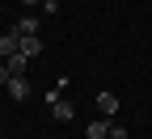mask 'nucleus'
<instances>
[{
	"instance_id": "1",
	"label": "nucleus",
	"mask_w": 152,
	"mask_h": 139,
	"mask_svg": "<svg viewBox=\"0 0 152 139\" xmlns=\"http://www.w3.org/2000/svg\"><path fill=\"white\" fill-rule=\"evenodd\" d=\"M51 114L59 118V122H72V118H76V106H72V101H64V97H59V89L51 93Z\"/></svg>"
},
{
	"instance_id": "2",
	"label": "nucleus",
	"mask_w": 152,
	"mask_h": 139,
	"mask_svg": "<svg viewBox=\"0 0 152 139\" xmlns=\"http://www.w3.org/2000/svg\"><path fill=\"white\" fill-rule=\"evenodd\" d=\"M17 51H21V34H17V30H9V34H0V55H17Z\"/></svg>"
},
{
	"instance_id": "3",
	"label": "nucleus",
	"mask_w": 152,
	"mask_h": 139,
	"mask_svg": "<svg viewBox=\"0 0 152 139\" xmlns=\"http://www.w3.org/2000/svg\"><path fill=\"white\" fill-rule=\"evenodd\" d=\"M4 89H9V97H13V101H26V97H30V80H26V76H13Z\"/></svg>"
},
{
	"instance_id": "4",
	"label": "nucleus",
	"mask_w": 152,
	"mask_h": 139,
	"mask_svg": "<svg viewBox=\"0 0 152 139\" xmlns=\"http://www.w3.org/2000/svg\"><path fill=\"white\" fill-rule=\"evenodd\" d=\"M97 110H102V118H114L118 114V97L114 93H97Z\"/></svg>"
},
{
	"instance_id": "5",
	"label": "nucleus",
	"mask_w": 152,
	"mask_h": 139,
	"mask_svg": "<svg viewBox=\"0 0 152 139\" xmlns=\"http://www.w3.org/2000/svg\"><path fill=\"white\" fill-rule=\"evenodd\" d=\"M85 139H110V118H93L89 131H85Z\"/></svg>"
},
{
	"instance_id": "6",
	"label": "nucleus",
	"mask_w": 152,
	"mask_h": 139,
	"mask_svg": "<svg viewBox=\"0 0 152 139\" xmlns=\"http://www.w3.org/2000/svg\"><path fill=\"white\" fill-rule=\"evenodd\" d=\"M38 25H42V17H34V13H26L21 21H17V34H21V38H30V34H38Z\"/></svg>"
},
{
	"instance_id": "7",
	"label": "nucleus",
	"mask_w": 152,
	"mask_h": 139,
	"mask_svg": "<svg viewBox=\"0 0 152 139\" xmlns=\"http://www.w3.org/2000/svg\"><path fill=\"white\" fill-rule=\"evenodd\" d=\"M21 55H26V59H34V55H42V38H38V34L21 38Z\"/></svg>"
},
{
	"instance_id": "8",
	"label": "nucleus",
	"mask_w": 152,
	"mask_h": 139,
	"mask_svg": "<svg viewBox=\"0 0 152 139\" xmlns=\"http://www.w3.org/2000/svg\"><path fill=\"white\" fill-rule=\"evenodd\" d=\"M4 63H9V72H13V76H26V55H21V51H17V55H9Z\"/></svg>"
},
{
	"instance_id": "9",
	"label": "nucleus",
	"mask_w": 152,
	"mask_h": 139,
	"mask_svg": "<svg viewBox=\"0 0 152 139\" xmlns=\"http://www.w3.org/2000/svg\"><path fill=\"white\" fill-rule=\"evenodd\" d=\"M110 139H127V127H118V122H110Z\"/></svg>"
},
{
	"instance_id": "10",
	"label": "nucleus",
	"mask_w": 152,
	"mask_h": 139,
	"mask_svg": "<svg viewBox=\"0 0 152 139\" xmlns=\"http://www.w3.org/2000/svg\"><path fill=\"white\" fill-rule=\"evenodd\" d=\"M13 80V72H9V63H0V84H9Z\"/></svg>"
},
{
	"instance_id": "11",
	"label": "nucleus",
	"mask_w": 152,
	"mask_h": 139,
	"mask_svg": "<svg viewBox=\"0 0 152 139\" xmlns=\"http://www.w3.org/2000/svg\"><path fill=\"white\" fill-rule=\"evenodd\" d=\"M21 4H42V0H21Z\"/></svg>"
}]
</instances>
